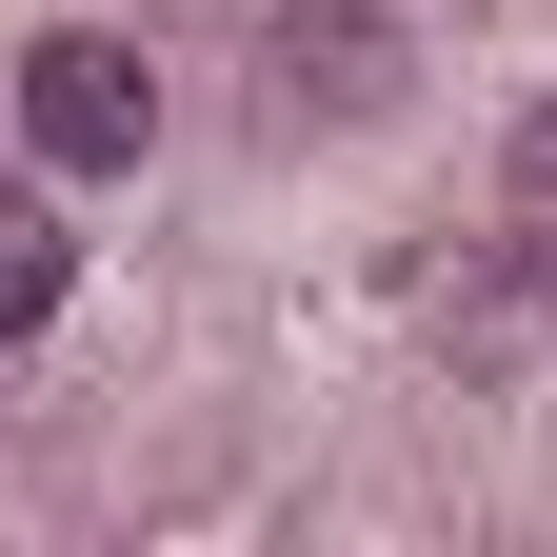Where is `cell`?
I'll list each match as a JSON object with an SVG mask.
<instances>
[{"label": "cell", "instance_id": "cell-1", "mask_svg": "<svg viewBox=\"0 0 557 557\" xmlns=\"http://www.w3.org/2000/svg\"><path fill=\"white\" fill-rule=\"evenodd\" d=\"M21 139H40L60 180H120L139 139H160V81H139V40H100V21L21 40Z\"/></svg>", "mask_w": 557, "mask_h": 557}, {"label": "cell", "instance_id": "cell-2", "mask_svg": "<svg viewBox=\"0 0 557 557\" xmlns=\"http://www.w3.org/2000/svg\"><path fill=\"white\" fill-rule=\"evenodd\" d=\"M60 278H81L60 199H0V338H40V319H60Z\"/></svg>", "mask_w": 557, "mask_h": 557}, {"label": "cell", "instance_id": "cell-3", "mask_svg": "<svg viewBox=\"0 0 557 557\" xmlns=\"http://www.w3.org/2000/svg\"><path fill=\"white\" fill-rule=\"evenodd\" d=\"M518 180H537V199H557V100H537V139H518Z\"/></svg>", "mask_w": 557, "mask_h": 557}]
</instances>
